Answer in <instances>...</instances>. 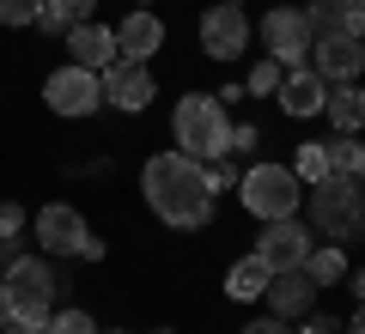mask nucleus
Segmentation results:
<instances>
[{"mask_svg":"<svg viewBox=\"0 0 365 334\" xmlns=\"http://www.w3.org/2000/svg\"><path fill=\"white\" fill-rule=\"evenodd\" d=\"M140 189H146V201H153V213L165 219V225H177V231H195V225H207V219H213L207 170H201V158H189V152L146 158Z\"/></svg>","mask_w":365,"mask_h":334,"instance_id":"1","label":"nucleus"},{"mask_svg":"<svg viewBox=\"0 0 365 334\" xmlns=\"http://www.w3.org/2000/svg\"><path fill=\"white\" fill-rule=\"evenodd\" d=\"M311 225L335 244H353L365 237V189L353 177H323L311 182Z\"/></svg>","mask_w":365,"mask_h":334,"instance_id":"2","label":"nucleus"},{"mask_svg":"<svg viewBox=\"0 0 365 334\" xmlns=\"http://www.w3.org/2000/svg\"><path fill=\"white\" fill-rule=\"evenodd\" d=\"M177 152L189 158H225V140H232V116H225V103L213 91H195V98L177 103Z\"/></svg>","mask_w":365,"mask_h":334,"instance_id":"3","label":"nucleus"},{"mask_svg":"<svg viewBox=\"0 0 365 334\" xmlns=\"http://www.w3.org/2000/svg\"><path fill=\"white\" fill-rule=\"evenodd\" d=\"M304 201V182L292 177V165H250L244 170V207L256 219H292Z\"/></svg>","mask_w":365,"mask_h":334,"instance_id":"4","label":"nucleus"},{"mask_svg":"<svg viewBox=\"0 0 365 334\" xmlns=\"http://www.w3.org/2000/svg\"><path fill=\"white\" fill-rule=\"evenodd\" d=\"M43 103H49L55 116H91V110L104 103V79L91 73V67H61V73H49V85H43Z\"/></svg>","mask_w":365,"mask_h":334,"instance_id":"5","label":"nucleus"},{"mask_svg":"<svg viewBox=\"0 0 365 334\" xmlns=\"http://www.w3.org/2000/svg\"><path fill=\"white\" fill-rule=\"evenodd\" d=\"M262 43H268V55L280 67H304V49H311V25H304V6H274L268 19H262Z\"/></svg>","mask_w":365,"mask_h":334,"instance_id":"6","label":"nucleus"},{"mask_svg":"<svg viewBox=\"0 0 365 334\" xmlns=\"http://www.w3.org/2000/svg\"><path fill=\"white\" fill-rule=\"evenodd\" d=\"M311 225H304L299 213L292 219H268V231H262V244H256V256L268 261L274 273H292V268H304V256H311Z\"/></svg>","mask_w":365,"mask_h":334,"instance_id":"7","label":"nucleus"},{"mask_svg":"<svg viewBox=\"0 0 365 334\" xmlns=\"http://www.w3.org/2000/svg\"><path fill=\"white\" fill-rule=\"evenodd\" d=\"M201 49H207L213 61H237V55L250 49V19H244V6L220 0V6L201 19Z\"/></svg>","mask_w":365,"mask_h":334,"instance_id":"8","label":"nucleus"},{"mask_svg":"<svg viewBox=\"0 0 365 334\" xmlns=\"http://www.w3.org/2000/svg\"><path fill=\"white\" fill-rule=\"evenodd\" d=\"M104 103H116V110H146L153 103V73H146V61H116V67H104Z\"/></svg>","mask_w":365,"mask_h":334,"instance_id":"9","label":"nucleus"},{"mask_svg":"<svg viewBox=\"0 0 365 334\" xmlns=\"http://www.w3.org/2000/svg\"><path fill=\"white\" fill-rule=\"evenodd\" d=\"M86 237H91V231H86V219H79L73 207L55 201V207H43V213H37V244L49 249V256H79Z\"/></svg>","mask_w":365,"mask_h":334,"instance_id":"10","label":"nucleus"},{"mask_svg":"<svg viewBox=\"0 0 365 334\" xmlns=\"http://www.w3.org/2000/svg\"><path fill=\"white\" fill-rule=\"evenodd\" d=\"M311 55H317V79H335V85L359 79V67H365V43L359 37H317Z\"/></svg>","mask_w":365,"mask_h":334,"instance_id":"11","label":"nucleus"},{"mask_svg":"<svg viewBox=\"0 0 365 334\" xmlns=\"http://www.w3.org/2000/svg\"><path fill=\"white\" fill-rule=\"evenodd\" d=\"M158 49H165V25H158L146 6H134V13L116 25V55L122 61H153Z\"/></svg>","mask_w":365,"mask_h":334,"instance_id":"12","label":"nucleus"},{"mask_svg":"<svg viewBox=\"0 0 365 334\" xmlns=\"http://www.w3.org/2000/svg\"><path fill=\"white\" fill-rule=\"evenodd\" d=\"M67 49H73V67H91V73H104V67H116V31L110 25H73L67 31Z\"/></svg>","mask_w":365,"mask_h":334,"instance_id":"13","label":"nucleus"},{"mask_svg":"<svg viewBox=\"0 0 365 334\" xmlns=\"http://www.w3.org/2000/svg\"><path fill=\"white\" fill-rule=\"evenodd\" d=\"M262 298H268V310H274L280 322H292V316H311V304H317V286L304 280V268H292V273H274Z\"/></svg>","mask_w":365,"mask_h":334,"instance_id":"14","label":"nucleus"},{"mask_svg":"<svg viewBox=\"0 0 365 334\" xmlns=\"http://www.w3.org/2000/svg\"><path fill=\"white\" fill-rule=\"evenodd\" d=\"M274 98H280V110H287V116H317V110H323V79L311 73V67H292L287 79H280V91H274Z\"/></svg>","mask_w":365,"mask_h":334,"instance_id":"15","label":"nucleus"},{"mask_svg":"<svg viewBox=\"0 0 365 334\" xmlns=\"http://www.w3.org/2000/svg\"><path fill=\"white\" fill-rule=\"evenodd\" d=\"M6 292L13 298H49L55 292V268L43 256H13L6 261Z\"/></svg>","mask_w":365,"mask_h":334,"instance_id":"16","label":"nucleus"},{"mask_svg":"<svg viewBox=\"0 0 365 334\" xmlns=\"http://www.w3.org/2000/svg\"><path fill=\"white\" fill-rule=\"evenodd\" d=\"M323 110H329V122H335V134H359L365 128V91H359V79H347L341 91H329Z\"/></svg>","mask_w":365,"mask_h":334,"instance_id":"17","label":"nucleus"},{"mask_svg":"<svg viewBox=\"0 0 365 334\" xmlns=\"http://www.w3.org/2000/svg\"><path fill=\"white\" fill-rule=\"evenodd\" d=\"M268 280H274V268L262 256H244L232 273H225V298H237V304H256L262 292H268Z\"/></svg>","mask_w":365,"mask_h":334,"instance_id":"18","label":"nucleus"},{"mask_svg":"<svg viewBox=\"0 0 365 334\" xmlns=\"http://www.w3.org/2000/svg\"><path fill=\"white\" fill-rule=\"evenodd\" d=\"M323 152H329V177H353V182H359V170H365V146L353 140V134L323 140Z\"/></svg>","mask_w":365,"mask_h":334,"instance_id":"19","label":"nucleus"},{"mask_svg":"<svg viewBox=\"0 0 365 334\" xmlns=\"http://www.w3.org/2000/svg\"><path fill=\"white\" fill-rule=\"evenodd\" d=\"M341 273H347V256H341L335 244H323V249L304 256V280H311V286H335Z\"/></svg>","mask_w":365,"mask_h":334,"instance_id":"20","label":"nucleus"},{"mask_svg":"<svg viewBox=\"0 0 365 334\" xmlns=\"http://www.w3.org/2000/svg\"><path fill=\"white\" fill-rule=\"evenodd\" d=\"M304 25H311V37H341L347 0H311V6H304Z\"/></svg>","mask_w":365,"mask_h":334,"instance_id":"21","label":"nucleus"},{"mask_svg":"<svg viewBox=\"0 0 365 334\" xmlns=\"http://www.w3.org/2000/svg\"><path fill=\"white\" fill-rule=\"evenodd\" d=\"M86 19H91V0H43L37 25L43 31H73V25H86Z\"/></svg>","mask_w":365,"mask_h":334,"instance_id":"22","label":"nucleus"},{"mask_svg":"<svg viewBox=\"0 0 365 334\" xmlns=\"http://www.w3.org/2000/svg\"><path fill=\"white\" fill-rule=\"evenodd\" d=\"M49 316H55L49 298H13V328L19 334H43V328H49Z\"/></svg>","mask_w":365,"mask_h":334,"instance_id":"23","label":"nucleus"},{"mask_svg":"<svg viewBox=\"0 0 365 334\" xmlns=\"http://www.w3.org/2000/svg\"><path fill=\"white\" fill-rule=\"evenodd\" d=\"M280 79H287V67H280V61L268 55V61H256V67H250L244 91H250V98H268V91H280Z\"/></svg>","mask_w":365,"mask_h":334,"instance_id":"24","label":"nucleus"},{"mask_svg":"<svg viewBox=\"0 0 365 334\" xmlns=\"http://www.w3.org/2000/svg\"><path fill=\"white\" fill-rule=\"evenodd\" d=\"M292 177H299V182H323V177H329V152H323V146H299Z\"/></svg>","mask_w":365,"mask_h":334,"instance_id":"25","label":"nucleus"},{"mask_svg":"<svg viewBox=\"0 0 365 334\" xmlns=\"http://www.w3.org/2000/svg\"><path fill=\"white\" fill-rule=\"evenodd\" d=\"M43 0H0V25H37Z\"/></svg>","mask_w":365,"mask_h":334,"instance_id":"26","label":"nucleus"},{"mask_svg":"<svg viewBox=\"0 0 365 334\" xmlns=\"http://www.w3.org/2000/svg\"><path fill=\"white\" fill-rule=\"evenodd\" d=\"M43 334H98V322H91L86 310H61V316H49Z\"/></svg>","mask_w":365,"mask_h":334,"instance_id":"27","label":"nucleus"},{"mask_svg":"<svg viewBox=\"0 0 365 334\" xmlns=\"http://www.w3.org/2000/svg\"><path fill=\"white\" fill-rule=\"evenodd\" d=\"M19 231H25V213H19V207H0V237H6V244H13Z\"/></svg>","mask_w":365,"mask_h":334,"instance_id":"28","label":"nucleus"},{"mask_svg":"<svg viewBox=\"0 0 365 334\" xmlns=\"http://www.w3.org/2000/svg\"><path fill=\"white\" fill-rule=\"evenodd\" d=\"M250 146H262L256 128H232V140H225V152H250Z\"/></svg>","mask_w":365,"mask_h":334,"instance_id":"29","label":"nucleus"},{"mask_svg":"<svg viewBox=\"0 0 365 334\" xmlns=\"http://www.w3.org/2000/svg\"><path fill=\"white\" fill-rule=\"evenodd\" d=\"M232 177H237V170L225 165V158H213V165H207V189H225V182H232Z\"/></svg>","mask_w":365,"mask_h":334,"instance_id":"30","label":"nucleus"},{"mask_svg":"<svg viewBox=\"0 0 365 334\" xmlns=\"http://www.w3.org/2000/svg\"><path fill=\"white\" fill-rule=\"evenodd\" d=\"M341 37H359V43H365V13H359V6H347V25H341Z\"/></svg>","mask_w":365,"mask_h":334,"instance_id":"31","label":"nucleus"},{"mask_svg":"<svg viewBox=\"0 0 365 334\" xmlns=\"http://www.w3.org/2000/svg\"><path fill=\"white\" fill-rule=\"evenodd\" d=\"M299 334H341V322H335V316H311Z\"/></svg>","mask_w":365,"mask_h":334,"instance_id":"32","label":"nucleus"},{"mask_svg":"<svg viewBox=\"0 0 365 334\" xmlns=\"http://www.w3.org/2000/svg\"><path fill=\"white\" fill-rule=\"evenodd\" d=\"M244 334H287V322H280V316H262V322H250Z\"/></svg>","mask_w":365,"mask_h":334,"instance_id":"33","label":"nucleus"},{"mask_svg":"<svg viewBox=\"0 0 365 334\" xmlns=\"http://www.w3.org/2000/svg\"><path fill=\"white\" fill-rule=\"evenodd\" d=\"M13 322V292H6V280H0V328Z\"/></svg>","mask_w":365,"mask_h":334,"instance_id":"34","label":"nucleus"},{"mask_svg":"<svg viewBox=\"0 0 365 334\" xmlns=\"http://www.w3.org/2000/svg\"><path fill=\"white\" fill-rule=\"evenodd\" d=\"M6 261H13V244H6V237H0V268H6Z\"/></svg>","mask_w":365,"mask_h":334,"instance_id":"35","label":"nucleus"},{"mask_svg":"<svg viewBox=\"0 0 365 334\" xmlns=\"http://www.w3.org/2000/svg\"><path fill=\"white\" fill-rule=\"evenodd\" d=\"M353 292H359V298H365V268H359V273H353Z\"/></svg>","mask_w":365,"mask_h":334,"instance_id":"36","label":"nucleus"},{"mask_svg":"<svg viewBox=\"0 0 365 334\" xmlns=\"http://www.w3.org/2000/svg\"><path fill=\"white\" fill-rule=\"evenodd\" d=\"M353 334H365V310H359V316H353Z\"/></svg>","mask_w":365,"mask_h":334,"instance_id":"37","label":"nucleus"},{"mask_svg":"<svg viewBox=\"0 0 365 334\" xmlns=\"http://www.w3.org/2000/svg\"><path fill=\"white\" fill-rule=\"evenodd\" d=\"M347 6H359V13H365V0H347Z\"/></svg>","mask_w":365,"mask_h":334,"instance_id":"38","label":"nucleus"},{"mask_svg":"<svg viewBox=\"0 0 365 334\" xmlns=\"http://www.w3.org/2000/svg\"><path fill=\"white\" fill-rule=\"evenodd\" d=\"M6 334H19V328H13V322H6Z\"/></svg>","mask_w":365,"mask_h":334,"instance_id":"39","label":"nucleus"},{"mask_svg":"<svg viewBox=\"0 0 365 334\" xmlns=\"http://www.w3.org/2000/svg\"><path fill=\"white\" fill-rule=\"evenodd\" d=\"M359 189H365V170H359Z\"/></svg>","mask_w":365,"mask_h":334,"instance_id":"40","label":"nucleus"},{"mask_svg":"<svg viewBox=\"0 0 365 334\" xmlns=\"http://www.w3.org/2000/svg\"><path fill=\"white\" fill-rule=\"evenodd\" d=\"M158 334H170V328H158Z\"/></svg>","mask_w":365,"mask_h":334,"instance_id":"41","label":"nucleus"},{"mask_svg":"<svg viewBox=\"0 0 365 334\" xmlns=\"http://www.w3.org/2000/svg\"><path fill=\"white\" fill-rule=\"evenodd\" d=\"M110 334H122V328H110Z\"/></svg>","mask_w":365,"mask_h":334,"instance_id":"42","label":"nucleus"},{"mask_svg":"<svg viewBox=\"0 0 365 334\" xmlns=\"http://www.w3.org/2000/svg\"><path fill=\"white\" fill-rule=\"evenodd\" d=\"M232 6H237V0H232Z\"/></svg>","mask_w":365,"mask_h":334,"instance_id":"43","label":"nucleus"}]
</instances>
